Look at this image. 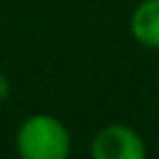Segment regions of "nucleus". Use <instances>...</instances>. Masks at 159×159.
Instances as JSON below:
<instances>
[{
    "instance_id": "nucleus-2",
    "label": "nucleus",
    "mask_w": 159,
    "mask_h": 159,
    "mask_svg": "<svg viewBox=\"0 0 159 159\" xmlns=\"http://www.w3.org/2000/svg\"><path fill=\"white\" fill-rule=\"evenodd\" d=\"M89 152L94 159H143L148 148L136 129L112 122L96 131Z\"/></svg>"
},
{
    "instance_id": "nucleus-3",
    "label": "nucleus",
    "mask_w": 159,
    "mask_h": 159,
    "mask_svg": "<svg viewBox=\"0 0 159 159\" xmlns=\"http://www.w3.org/2000/svg\"><path fill=\"white\" fill-rule=\"evenodd\" d=\"M129 30L140 47L159 52V0H140L131 12Z\"/></svg>"
},
{
    "instance_id": "nucleus-1",
    "label": "nucleus",
    "mask_w": 159,
    "mask_h": 159,
    "mask_svg": "<svg viewBox=\"0 0 159 159\" xmlns=\"http://www.w3.org/2000/svg\"><path fill=\"white\" fill-rule=\"evenodd\" d=\"M14 145L21 159H66L73 150V138L59 117L35 112L19 124Z\"/></svg>"
},
{
    "instance_id": "nucleus-4",
    "label": "nucleus",
    "mask_w": 159,
    "mask_h": 159,
    "mask_svg": "<svg viewBox=\"0 0 159 159\" xmlns=\"http://www.w3.org/2000/svg\"><path fill=\"white\" fill-rule=\"evenodd\" d=\"M12 94V84H10V77L0 73V101H7Z\"/></svg>"
}]
</instances>
